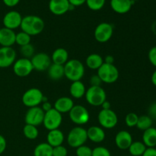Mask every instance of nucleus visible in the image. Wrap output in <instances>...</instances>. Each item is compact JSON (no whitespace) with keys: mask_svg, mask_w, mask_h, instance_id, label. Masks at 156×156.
<instances>
[{"mask_svg":"<svg viewBox=\"0 0 156 156\" xmlns=\"http://www.w3.org/2000/svg\"><path fill=\"white\" fill-rule=\"evenodd\" d=\"M114 34V27L108 22L100 23L94 29V36L99 43H106L112 37Z\"/></svg>","mask_w":156,"mask_h":156,"instance_id":"9d476101","label":"nucleus"},{"mask_svg":"<svg viewBox=\"0 0 156 156\" xmlns=\"http://www.w3.org/2000/svg\"><path fill=\"white\" fill-rule=\"evenodd\" d=\"M148 59L153 66L156 68V46L152 47L148 53Z\"/></svg>","mask_w":156,"mask_h":156,"instance_id":"58836bf2","label":"nucleus"},{"mask_svg":"<svg viewBox=\"0 0 156 156\" xmlns=\"http://www.w3.org/2000/svg\"><path fill=\"white\" fill-rule=\"evenodd\" d=\"M98 120L101 127L111 129L117 126L118 117L113 110L101 109L98 115Z\"/></svg>","mask_w":156,"mask_h":156,"instance_id":"6e6552de","label":"nucleus"},{"mask_svg":"<svg viewBox=\"0 0 156 156\" xmlns=\"http://www.w3.org/2000/svg\"><path fill=\"white\" fill-rule=\"evenodd\" d=\"M86 88L82 81H76L72 82L69 88V93L73 98L81 99L85 96Z\"/></svg>","mask_w":156,"mask_h":156,"instance_id":"b1692460","label":"nucleus"},{"mask_svg":"<svg viewBox=\"0 0 156 156\" xmlns=\"http://www.w3.org/2000/svg\"><path fill=\"white\" fill-rule=\"evenodd\" d=\"M64 73L66 78L71 82L81 81L85 75V66L79 59H69L64 65Z\"/></svg>","mask_w":156,"mask_h":156,"instance_id":"f03ea898","label":"nucleus"},{"mask_svg":"<svg viewBox=\"0 0 156 156\" xmlns=\"http://www.w3.org/2000/svg\"><path fill=\"white\" fill-rule=\"evenodd\" d=\"M69 116L73 123L80 126L88 123L90 120L88 109L82 105H74L69 112Z\"/></svg>","mask_w":156,"mask_h":156,"instance_id":"0eeeda50","label":"nucleus"},{"mask_svg":"<svg viewBox=\"0 0 156 156\" xmlns=\"http://www.w3.org/2000/svg\"><path fill=\"white\" fill-rule=\"evenodd\" d=\"M47 75L51 80L59 81L65 76L64 66L52 63L47 69Z\"/></svg>","mask_w":156,"mask_h":156,"instance_id":"a878e982","label":"nucleus"},{"mask_svg":"<svg viewBox=\"0 0 156 156\" xmlns=\"http://www.w3.org/2000/svg\"><path fill=\"white\" fill-rule=\"evenodd\" d=\"M6 147H7V142L5 138L3 136L0 135V155H2L5 151Z\"/></svg>","mask_w":156,"mask_h":156,"instance_id":"79ce46f5","label":"nucleus"},{"mask_svg":"<svg viewBox=\"0 0 156 156\" xmlns=\"http://www.w3.org/2000/svg\"><path fill=\"white\" fill-rule=\"evenodd\" d=\"M143 143L147 148L156 147V128L150 127L149 129L143 131Z\"/></svg>","mask_w":156,"mask_h":156,"instance_id":"393cba45","label":"nucleus"},{"mask_svg":"<svg viewBox=\"0 0 156 156\" xmlns=\"http://www.w3.org/2000/svg\"><path fill=\"white\" fill-rule=\"evenodd\" d=\"M44 98V94L39 88H29L23 94L22 103L28 108L38 107L42 104Z\"/></svg>","mask_w":156,"mask_h":156,"instance_id":"423d86ee","label":"nucleus"},{"mask_svg":"<svg viewBox=\"0 0 156 156\" xmlns=\"http://www.w3.org/2000/svg\"><path fill=\"white\" fill-rule=\"evenodd\" d=\"M45 24L41 17L30 15L23 17L20 27L21 31H24L30 37L40 34L44 30Z\"/></svg>","mask_w":156,"mask_h":156,"instance_id":"f257e3e1","label":"nucleus"},{"mask_svg":"<svg viewBox=\"0 0 156 156\" xmlns=\"http://www.w3.org/2000/svg\"><path fill=\"white\" fill-rule=\"evenodd\" d=\"M22 18L23 17L21 16V14L17 11H9L3 17V25L6 28L14 30L20 27L21 21H22Z\"/></svg>","mask_w":156,"mask_h":156,"instance_id":"2eb2a0df","label":"nucleus"},{"mask_svg":"<svg viewBox=\"0 0 156 156\" xmlns=\"http://www.w3.org/2000/svg\"><path fill=\"white\" fill-rule=\"evenodd\" d=\"M50 57L52 63L64 66L69 60V53L66 49L59 47L53 52Z\"/></svg>","mask_w":156,"mask_h":156,"instance_id":"5701e85b","label":"nucleus"},{"mask_svg":"<svg viewBox=\"0 0 156 156\" xmlns=\"http://www.w3.org/2000/svg\"><path fill=\"white\" fill-rule=\"evenodd\" d=\"M88 140L94 143H101L105 140V132L101 126H91L87 129Z\"/></svg>","mask_w":156,"mask_h":156,"instance_id":"aec40b11","label":"nucleus"},{"mask_svg":"<svg viewBox=\"0 0 156 156\" xmlns=\"http://www.w3.org/2000/svg\"><path fill=\"white\" fill-rule=\"evenodd\" d=\"M115 144L118 149L126 150L132 144L133 136L129 132L126 130L119 131L115 136Z\"/></svg>","mask_w":156,"mask_h":156,"instance_id":"f3484780","label":"nucleus"},{"mask_svg":"<svg viewBox=\"0 0 156 156\" xmlns=\"http://www.w3.org/2000/svg\"><path fill=\"white\" fill-rule=\"evenodd\" d=\"M20 53L22 55L24 58L30 59L35 54V49L34 47L31 44H29L27 45L23 46L20 48Z\"/></svg>","mask_w":156,"mask_h":156,"instance_id":"72a5a7b5","label":"nucleus"},{"mask_svg":"<svg viewBox=\"0 0 156 156\" xmlns=\"http://www.w3.org/2000/svg\"><path fill=\"white\" fill-rule=\"evenodd\" d=\"M23 133L27 139L34 140L37 138L39 135V131L37 126L30 124H25V126L23 127Z\"/></svg>","mask_w":156,"mask_h":156,"instance_id":"7c9ffc66","label":"nucleus"},{"mask_svg":"<svg viewBox=\"0 0 156 156\" xmlns=\"http://www.w3.org/2000/svg\"><path fill=\"white\" fill-rule=\"evenodd\" d=\"M148 115L152 119V120H156V101L149 105L148 108Z\"/></svg>","mask_w":156,"mask_h":156,"instance_id":"ea45409f","label":"nucleus"},{"mask_svg":"<svg viewBox=\"0 0 156 156\" xmlns=\"http://www.w3.org/2000/svg\"><path fill=\"white\" fill-rule=\"evenodd\" d=\"M106 0H86L85 4L92 11H99L105 6Z\"/></svg>","mask_w":156,"mask_h":156,"instance_id":"473e14b6","label":"nucleus"},{"mask_svg":"<svg viewBox=\"0 0 156 156\" xmlns=\"http://www.w3.org/2000/svg\"><path fill=\"white\" fill-rule=\"evenodd\" d=\"M91 156H111V152L104 146H98L92 149Z\"/></svg>","mask_w":156,"mask_h":156,"instance_id":"e433bc0d","label":"nucleus"},{"mask_svg":"<svg viewBox=\"0 0 156 156\" xmlns=\"http://www.w3.org/2000/svg\"><path fill=\"white\" fill-rule=\"evenodd\" d=\"M20 1H21V0H2L5 5H6L7 7L9 8H12L16 6L20 2Z\"/></svg>","mask_w":156,"mask_h":156,"instance_id":"37998d69","label":"nucleus"},{"mask_svg":"<svg viewBox=\"0 0 156 156\" xmlns=\"http://www.w3.org/2000/svg\"><path fill=\"white\" fill-rule=\"evenodd\" d=\"M85 2H86V0H69V4L74 6L75 8L82 5L85 4Z\"/></svg>","mask_w":156,"mask_h":156,"instance_id":"a18cd8bd","label":"nucleus"},{"mask_svg":"<svg viewBox=\"0 0 156 156\" xmlns=\"http://www.w3.org/2000/svg\"><path fill=\"white\" fill-rule=\"evenodd\" d=\"M104 62L105 63H108V64H114V56H111V55H108L105 57V59H104Z\"/></svg>","mask_w":156,"mask_h":156,"instance_id":"de8ad7c7","label":"nucleus"},{"mask_svg":"<svg viewBox=\"0 0 156 156\" xmlns=\"http://www.w3.org/2000/svg\"><path fill=\"white\" fill-rule=\"evenodd\" d=\"M62 122V114L58 112L54 108L51 109L50 111H47V112H45V114H44L43 125L49 131L53 130V129H59Z\"/></svg>","mask_w":156,"mask_h":156,"instance_id":"1a4fd4ad","label":"nucleus"},{"mask_svg":"<svg viewBox=\"0 0 156 156\" xmlns=\"http://www.w3.org/2000/svg\"><path fill=\"white\" fill-rule=\"evenodd\" d=\"M74 105V101L71 98L61 97L55 101L53 108L60 114H64L69 112Z\"/></svg>","mask_w":156,"mask_h":156,"instance_id":"412c9836","label":"nucleus"},{"mask_svg":"<svg viewBox=\"0 0 156 156\" xmlns=\"http://www.w3.org/2000/svg\"><path fill=\"white\" fill-rule=\"evenodd\" d=\"M15 30L2 27L0 28V45L4 47H12L15 44Z\"/></svg>","mask_w":156,"mask_h":156,"instance_id":"a211bd4d","label":"nucleus"},{"mask_svg":"<svg viewBox=\"0 0 156 156\" xmlns=\"http://www.w3.org/2000/svg\"><path fill=\"white\" fill-rule=\"evenodd\" d=\"M104 62H104L103 57L98 53H91L89 56H88L85 60L87 67L92 70L98 69Z\"/></svg>","mask_w":156,"mask_h":156,"instance_id":"bb28decb","label":"nucleus"},{"mask_svg":"<svg viewBox=\"0 0 156 156\" xmlns=\"http://www.w3.org/2000/svg\"><path fill=\"white\" fill-rule=\"evenodd\" d=\"M67 143L69 146L74 149L85 145L88 140L87 129L80 126L73 128L67 136Z\"/></svg>","mask_w":156,"mask_h":156,"instance_id":"20e7f679","label":"nucleus"},{"mask_svg":"<svg viewBox=\"0 0 156 156\" xmlns=\"http://www.w3.org/2000/svg\"><path fill=\"white\" fill-rule=\"evenodd\" d=\"M34 69L37 71H46L52 64L51 57L46 53H35L30 59Z\"/></svg>","mask_w":156,"mask_h":156,"instance_id":"f8f14e48","label":"nucleus"},{"mask_svg":"<svg viewBox=\"0 0 156 156\" xmlns=\"http://www.w3.org/2000/svg\"><path fill=\"white\" fill-rule=\"evenodd\" d=\"M76 156H91L92 155V149L88 146H81L76 149Z\"/></svg>","mask_w":156,"mask_h":156,"instance_id":"c9c22d12","label":"nucleus"},{"mask_svg":"<svg viewBox=\"0 0 156 156\" xmlns=\"http://www.w3.org/2000/svg\"><path fill=\"white\" fill-rule=\"evenodd\" d=\"M153 124V120L149 115H142L139 117L136 127L140 130L145 131L152 127Z\"/></svg>","mask_w":156,"mask_h":156,"instance_id":"c756f323","label":"nucleus"},{"mask_svg":"<svg viewBox=\"0 0 156 156\" xmlns=\"http://www.w3.org/2000/svg\"><path fill=\"white\" fill-rule=\"evenodd\" d=\"M151 81H152V85L156 87V69L153 72L152 76H151Z\"/></svg>","mask_w":156,"mask_h":156,"instance_id":"8fccbe9b","label":"nucleus"},{"mask_svg":"<svg viewBox=\"0 0 156 156\" xmlns=\"http://www.w3.org/2000/svg\"><path fill=\"white\" fill-rule=\"evenodd\" d=\"M138 119L139 116L136 113H129L125 117V123L129 127H134V126H136Z\"/></svg>","mask_w":156,"mask_h":156,"instance_id":"f704fd0d","label":"nucleus"},{"mask_svg":"<svg viewBox=\"0 0 156 156\" xmlns=\"http://www.w3.org/2000/svg\"><path fill=\"white\" fill-rule=\"evenodd\" d=\"M13 72L18 77H26L34 70L31 61L27 58H21L15 60L13 65Z\"/></svg>","mask_w":156,"mask_h":156,"instance_id":"9b49d317","label":"nucleus"},{"mask_svg":"<svg viewBox=\"0 0 156 156\" xmlns=\"http://www.w3.org/2000/svg\"><path fill=\"white\" fill-rule=\"evenodd\" d=\"M147 147L145 146L144 143L141 141L133 142L132 144L129 147V154L132 156H142L145 151L146 150Z\"/></svg>","mask_w":156,"mask_h":156,"instance_id":"c85d7f7f","label":"nucleus"},{"mask_svg":"<svg viewBox=\"0 0 156 156\" xmlns=\"http://www.w3.org/2000/svg\"><path fill=\"white\" fill-rule=\"evenodd\" d=\"M41 109L44 111V113L47 112V111H50L51 109H53V106L50 101H44L42 103V105H41Z\"/></svg>","mask_w":156,"mask_h":156,"instance_id":"c03bdc74","label":"nucleus"},{"mask_svg":"<svg viewBox=\"0 0 156 156\" xmlns=\"http://www.w3.org/2000/svg\"><path fill=\"white\" fill-rule=\"evenodd\" d=\"M155 148H156V147H155Z\"/></svg>","mask_w":156,"mask_h":156,"instance_id":"603ef678","label":"nucleus"},{"mask_svg":"<svg viewBox=\"0 0 156 156\" xmlns=\"http://www.w3.org/2000/svg\"><path fill=\"white\" fill-rule=\"evenodd\" d=\"M90 85L91 86H101V80L98 75H94L90 79Z\"/></svg>","mask_w":156,"mask_h":156,"instance_id":"a19ab883","label":"nucleus"},{"mask_svg":"<svg viewBox=\"0 0 156 156\" xmlns=\"http://www.w3.org/2000/svg\"><path fill=\"white\" fill-rule=\"evenodd\" d=\"M68 150L64 146H56L53 148V156H67Z\"/></svg>","mask_w":156,"mask_h":156,"instance_id":"4c0bfd02","label":"nucleus"},{"mask_svg":"<svg viewBox=\"0 0 156 156\" xmlns=\"http://www.w3.org/2000/svg\"><path fill=\"white\" fill-rule=\"evenodd\" d=\"M85 100L90 105L100 107L107 101V94L101 86H90L86 89L85 94Z\"/></svg>","mask_w":156,"mask_h":156,"instance_id":"7ed1b4c3","label":"nucleus"},{"mask_svg":"<svg viewBox=\"0 0 156 156\" xmlns=\"http://www.w3.org/2000/svg\"><path fill=\"white\" fill-rule=\"evenodd\" d=\"M34 156H53V147L47 143H40L34 148Z\"/></svg>","mask_w":156,"mask_h":156,"instance_id":"cd10ccee","label":"nucleus"},{"mask_svg":"<svg viewBox=\"0 0 156 156\" xmlns=\"http://www.w3.org/2000/svg\"><path fill=\"white\" fill-rule=\"evenodd\" d=\"M142 156H156V148H147Z\"/></svg>","mask_w":156,"mask_h":156,"instance_id":"49530a36","label":"nucleus"},{"mask_svg":"<svg viewBox=\"0 0 156 156\" xmlns=\"http://www.w3.org/2000/svg\"><path fill=\"white\" fill-rule=\"evenodd\" d=\"M48 7L52 14L59 16L69 11L70 4L69 0H50Z\"/></svg>","mask_w":156,"mask_h":156,"instance_id":"dca6fc26","label":"nucleus"},{"mask_svg":"<svg viewBox=\"0 0 156 156\" xmlns=\"http://www.w3.org/2000/svg\"><path fill=\"white\" fill-rule=\"evenodd\" d=\"M133 2L130 0H111L110 5L114 12L120 15H123L129 12L132 9Z\"/></svg>","mask_w":156,"mask_h":156,"instance_id":"6ab92c4d","label":"nucleus"},{"mask_svg":"<svg viewBox=\"0 0 156 156\" xmlns=\"http://www.w3.org/2000/svg\"><path fill=\"white\" fill-rule=\"evenodd\" d=\"M44 114V111L39 106L29 108L24 117L26 124L33 125L35 126L43 124Z\"/></svg>","mask_w":156,"mask_h":156,"instance_id":"ddd939ff","label":"nucleus"},{"mask_svg":"<svg viewBox=\"0 0 156 156\" xmlns=\"http://www.w3.org/2000/svg\"><path fill=\"white\" fill-rule=\"evenodd\" d=\"M130 1H132V2H136V0H130Z\"/></svg>","mask_w":156,"mask_h":156,"instance_id":"3c124183","label":"nucleus"},{"mask_svg":"<svg viewBox=\"0 0 156 156\" xmlns=\"http://www.w3.org/2000/svg\"><path fill=\"white\" fill-rule=\"evenodd\" d=\"M98 76L102 82L107 84H112L117 82L120 73L119 70L114 64H108L104 62L101 66L98 69Z\"/></svg>","mask_w":156,"mask_h":156,"instance_id":"39448f33","label":"nucleus"},{"mask_svg":"<svg viewBox=\"0 0 156 156\" xmlns=\"http://www.w3.org/2000/svg\"><path fill=\"white\" fill-rule=\"evenodd\" d=\"M30 41H31V37L25 32L21 31L16 34L15 44H17L20 47H23V46L30 44Z\"/></svg>","mask_w":156,"mask_h":156,"instance_id":"2f4dec72","label":"nucleus"},{"mask_svg":"<svg viewBox=\"0 0 156 156\" xmlns=\"http://www.w3.org/2000/svg\"><path fill=\"white\" fill-rule=\"evenodd\" d=\"M101 107L102 109L103 110H108V109H111V103H110L109 101H105L102 104V105Z\"/></svg>","mask_w":156,"mask_h":156,"instance_id":"09e8293b","label":"nucleus"},{"mask_svg":"<svg viewBox=\"0 0 156 156\" xmlns=\"http://www.w3.org/2000/svg\"><path fill=\"white\" fill-rule=\"evenodd\" d=\"M17 54L12 47H0V68H9L16 60Z\"/></svg>","mask_w":156,"mask_h":156,"instance_id":"4468645a","label":"nucleus"},{"mask_svg":"<svg viewBox=\"0 0 156 156\" xmlns=\"http://www.w3.org/2000/svg\"><path fill=\"white\" fill-rule=\"evenodd\" d=\"M65 140L64 133L59 129L49 131L47 136V143L52 147L61 146Z\"/></svg>","mask_w":156,"mask_h":156,"instance_id":"4be33fe9","label":"nucleus"}]
</instances>
